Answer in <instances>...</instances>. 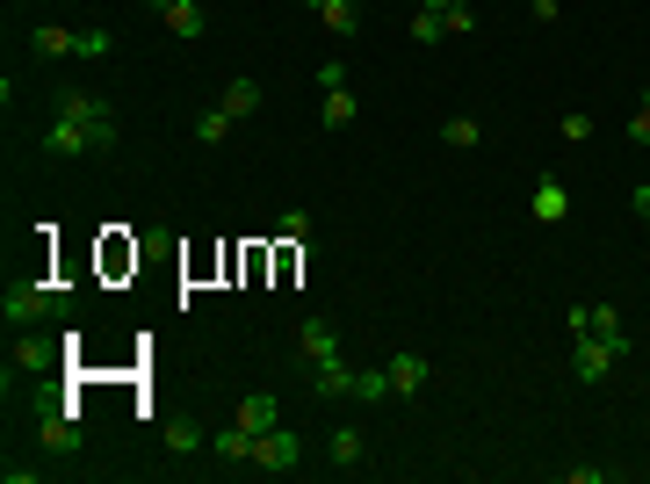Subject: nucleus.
<instances>
[{
	"label": "nucleus",
	"mask_w": 650,
	"mask_h": 484,
	"mask_svg": "<svg viewBox=\"0 0 650 484\" xmlns=\"http://www.w3.org/2000/svg\"><path fill=\"white\" fill-rule=\"evenodd\" d=\"M116 138H123V123L109 109V94H80L72 87L58 102V116L36 131V153L44 159H102V153H116Z\"/></svg>",
	"instance_id": "obj_1"
},
{
	"label": "nucleus",
	"mask_w": 650,
	"mask_h": 484,
	"mask_svg": "<svg viewBox=\"0 0 650 484\" xmlns=\"http://www.w3.org/2000/svg\"><path fill=\"white\" fill-rule=\"evenodd\" d=\"M30 52L36 58H109V52H116V36H109V30H66V22H36Z\"/></svg>",
	"instance_id": "obj_2"
},
{
	"label": "nucleus",
	"mask_w": 650,
	"mask_h": 484,
	"mask_svg": "<svg viewBox=\"0 0 650 484\" xmlns=\"http://www.w3.org/2000/svg\"><path fill=\"white\" fill-rule=\"evenodd\" d=\"M296 463H304V434H296V427H268L254 441V470H260V477H290Z\"/></svg>",
	"instance_id": "obj_3"
},
{
	"label": "nucleus",
	"mask_w": 650,
	"mask_h": 484,
	"mask_svg": "<svg viewBox=\"0 0 650 484\" xmlns=\"http://www.w3.org/2000/svg\"><path fill=\"white\" fill-rule=\"evenodd\" d=\"M52 304H58L52 282H15V290L0 296V318H8V326H30V318H44Z\"/></svg>",
	"instance_id": "obj_4"
},
{
	"label": "nucleus",
	"mask_w": 650,
	"mask_h": 484,
	"mask_svg": "<svg viewBox=\"0 0 650 484\" xmlns=\"http://www.w3.org/2000/svg\"><path fill=\"white\" fill-rule=\"evenodd\" d=\"M145 15H159V30L189 36V44H195V36L210 30V15H203V8H195V0H145Z\"/></svg>",
	"instance_id": "obj_5"
},
{
	"label": "nucleus",
	"mask_w": 650,
	"mask_h": 484,
	"mask_svg": "<svg viewBox=\"0 0 650 484\" xmlns=\"http://www.w3.org/2000/svg\"><path fill=\"white\" fill-rule=\"evenodd\" d=\"M615 362H621V354L607 340H593V333L571 347V376H579V383H607V376H615Z\"/></svg>",
	"instance_id": "obj_6"
},
{
	"label": "nucleus",
	"mask_w": 650,
	"mask_h": 484,
	"mask_svg": "<svg viewBox=\"0 0 650 484\" xmlns=\"http://www.w3.org/2000/svg\"><path fill=\"white\" fill-rule=\"evenodd\" d=\"M36 441H44L52 455H80L87 441H80V419H72V405H58V413L36 419Z\"/></svg>",
	"instance_id": "obj_7"
},
{
	"label": "nucleus",
	"mask_w": 650,
	"mask_h": 484,
	"mask_svg": "<svg viewBox=\"0 0 650 484\" xmlns=\"http://www.w3.org/2000/svg\"><path fill=\"white\" fill-rule=\"evenodd\" d=\"M296 347H304V362H333L340 354V326L325 312H304V326H296Z\"/></svg>",
	"instance_id": "obj_8"
},
{
	"label": "nucleus",
	"mask_w": 650,
	"mask_h": 484,
	"mask_svg": "<svg viewBox=\"0 0 650 484\" xmlns=\"http://www.w3.org/2000/svg\"><path fill=\"white\" fill-rule=\"evenodd\" d=\"M383 369H391V391H397V398H419V391H427V376H434L427 354H412V347H397Z\"/></svg>",
	"instance_id": "obj_9"
},
{
	"label": "nucleus",
	"mask_w": 650,
	"mask_h": 484,
	"mask_svg": "<svg viewBox=\"0 0 650 484\" xmlns=\"http://www.w3.org/2000/svg\"><path fill=\"white\" fill-rule=\"evenodd\" d=\"M311 398H355V369L340 362V354H333V362H311Z\"/></svg>",
	"instance_id": "obj_10"
},
{
	"label": "nucleus",
	"mask_w": 650,
	"mask_h": 484,
	"mask_svg": "<svg viewBox=\"0 0 650 484\" xmlns=\"http://www.w3.org/2000/svg\"><path fill=\"white\" fill-rule=\"evenodd\" d=\"M325 455H333V470H361L369 463V441H361V427H333L325 434Z\"/></svg>",
	"instance_id": "obj_11"
},
{
	"label": "nucleus",
	"mask_w": 650,
	"mask_h": 484,
	"mask_svg": "<svg viewBox=\"0 0 650 484\" xmlns=\"http://www.w3.org/2000/svg\"><path fill=\"white\" fill-rule=\"evenodd\" d=\"M571 217V189L564 181H535V225H564Z\"/></svg>",
	"instance_id": "obj_12"
},
{
	"label": "nucleus",
	"mask_w": 650,
	"mask_h": 484,
	"mask_svg": "<svg viewBox=\"0 0 650 484\" xmlns=\"http://www.w3.org/2000/svg\"><path fill=\"white\" fill-rule=\"evenodd\" d=\"M254 441H260V434H246L239 419H232V427H224V434H210V449H217L224 463H239V470H254Z\"/></svg>",
	"instance_id": "obj_13"
},
{
	"label": "nucleus",
	"mask_w": 650,
	"mask_h": 484,
	"mask_svg": "<svg viewBox=\"0 0 650 484\" xmlns=\"http://www.w3.org/2000/svg\"><path fill=\"white\" fill-rule=\"evenodd\" d=\"M593 340H607L615 354H636V340H629V326H621L615 304H593Z\"/></svg>",
	"instance_id": "obj_14"
},
{
	"label": "nucleus",
	"mask_w": 650,
	"mask_h": 484,
	"mask_svg": "<svg viewBox=\"0 0 650 484\" xmlns=\"http://www.w3.org/2000/svg\"><path fill=\"white\" fill-rule=\"evenodd\" d=\"M44 362H52V347L36 340V333H22V340H15V354H8V383H15V376H36Z\"/></svg>",
	"instance_id": "obj_15"
},
{
	"label": "nucleus",
	"mask_w": 650,
	"mask_h": 484,
	"mask_svg": "<svg viewBox=\"0 0 650 484\" xmlns=\"http://www.w3.org/2000/svg\"><path fill=\"white\" fill-rule=\"evenodd\" d=\"M217 109H224L232 123H239V116H254V109H260V80H246V72H239V80H232V87L217 94Z\"/></svg>",
	"instance_id": "obj_16"
},
{
	"label": "nucleus",
	"mask_w": 650,
	"mask_h": 484,
	"mask_svg": "<svg viewBox=\"0 0 650 484\" xmlns=\"http://www.w3.org/2000/svg\"><path fill=\"white\" fill-rule=\"evenodd\" d=\"M239 427H246V434H268V427H282V405H274L268 391H254V398L239 405Z\"/></svg>",
	"instance_id": "obj_17"
},
{
	"label": "nucleus",
	"mask_w": 650,
	"mask_h": 484,
	"mask_svg": "<svg viewBox=\"0 0 650 484\" xmlns=\"http://www.w3.org/2000/svg\"><path fill=\"white\" fill-rule=\"evenodd\" d=\"M159 449L167 455H195L203 449V427H195V419H167V427H159Z\"/></svg>",
	"instance_id": "obj_18"
},
{
	"label": "nucleus",
	"mask_w": 650,
	"mask_h": 484,
	"mask_svg": "<svg viewBox=\"0 0 650 484\" xmlns=\"http://www.w3.org/2000/svg\"><path fill=\"white\" fill-rule=\"evenodd\" d=\"M441 145H448V153H478V145H484V123L478 116H448L441 123Z\"/></svg>",
	"instance_id": "obj_19"
},
{
	"label": "nucleus",
	"mask_w": 650,
	"mask_h": 484,
	"mask_svg": "<svg viewBox=\"0 0 650 484\" xmlns=\"http://www.w3.org/2000/svg\"><path fill=\"white\" fill-rule=\"evenodd\" d=\"M318 22L333 36H361V8H355V0H318Z\"/></svg>",
	"instance_id": "obj_20"
},
{
	"label": "nucleus",
	"mask_w": 650,
	"mask_h": 484,
	"mask_svg": "<svg viewBox=\"0 0 650 484\" xmlns=\"http://www.w3.org/2000/svg\"><path fill=\"white\" fill-rule=\"evenodd\" d=\"M189 138H195V145H203V153H217V145H224V138H232V116H224V109H203V116H195V123H189Z\"/></svg>",
	"instance_id": "obj_21"
},
{
	"label": "nucleus",
	"mask_w": 650,
	"mask_h": 484,
	"mask_svg": "<svg viewBox=\"0 0 650 484\" xmlns=\"http://www.w3.org/2000/svg\"><path fill=\"white\" fill-rule=\"evenodd\" d=\"M361 116V109H355V87H325V131H347V123H355Z\"/></svg>",
	"instance_id": "obj_22"
},
{
	"label": "nucleus",
	"mask_w": 650,
	"mask_h": 484,
	"mask_svg": "<svg viewBox=\"0 0 650 484\" xmlns=\"http://www.w3.org/2000/svg\"><path fill=\"white\" fill-rule=\"evenodd\" d=\"M355 398H361V405L397 398V391H391V369H355Z\"/></svg>",
	"instance_id": "obj_23"
},
{
	"label": "nucleus",
	"mask_w": 650,
	"mask_h": 484,
	"mask_svg": "<svg viewBox=\"0 0 650 484\" xmlns=\"http://www.w3.org/2000/svg\"><path fill=\"white\" fill-rule=\"evenodd\" d=\"M274 232H282L290 246H304V254H311V217H304V210H282V217H274Z\"/></svg>",
	"instance_id": "obj_24"
},
{
	"label": "nucleus",
	"mask_w": 650,
	"mask_h": 484,
	"mask_svg": "<svg viewBox=\"0 0 650 484\" xmlns=\"http://www.w3.org/2000/svg\"><path fill=\"white\" fill-rule=\"evenodd\" d=\"M448 36V22L434 15V8H419V15H412V44H441Z\"/></svg>",
	"instance_id": "obj_25"
},
{
	"label": "nucleus",
	"mask_w": 650,
	"mask_h": 484,
	"mask_svg": "<svg viewBox=\"0 0 650 484\" xmlns=\"http://www.w3.org/2000/svg\"><path fill=\"white\" fill-rule=\"evenodd\" d=\"M441 22H448V36H470V30H478V8H462V0H456Z\"/></svg>",
	"instance_id": "obj_26"
},
{
	"label": "nucleus",
	"mask_w": 650,
	"mask_h": 484,
	"mask_svg": "<svg viewBox=\"0 0 650 484\" xmlns=\"http://www.w3.org/2000/svg\"><path fill=\"white\" fill-rule=\"evenodd\" d=\"M557 131H564V145H585L593 138V116H557Z\"/></svg>",
	"instance_id": "obj_27"
},
{
	"label": "nucleus",
	"mask_w": 650,
	"mask_h": 484,
	"mask_svg": "<svg viewBox=\"0 0 650 484\" xmlns=\"http://www.w3.org/2000/svg\"><path fill=\"white\" fill-rule=\"evenodd\" d=\"M629 145H650V87H643V109L629 116Z\"/></svg>",
	"instance_id": "obj_28"
},
{
	"label": "nucleus",
	"mask_w": 650,
	"mask_h": 484,
	"mask_svg": "<svg viewBox=\"0 0 650 484\" xmlns=\"http://www.w3.org/2000/svg\"><path fill=\"white\" fill-rule=\"evenodd\" d=\"M564 484H607V470H599V463H571Z\"/></svg>",
	"instance_id": "obj_29"
},
{
	"label": "nucleus",
	"mask_w": 650,
	"mask_h": 484,
	"mask_svg": "<svg viewBox=\"0 0 650 484\" xmlns=\"http://www.w3.org/2000/svg\"><path fill=\"white\" fill-rule=\"evenodd\" d=\"M318 87H347V58H325V66H318Z\"/></svg>",
	"instance_id": "obj_30"
},
{
	"label": "nucleus",
	"mask_w": 650,
	"mask_h": 484,
	"mask_svg": "<svg viewBox=\"0 0 650 484\" xmlns=\"http://www.w3.org/2000/svg\"><path fill=\"white\" fill-rule=\"evenodd\" d=\"M528 15H535V22H542V30H549V22L564 15V0H528Z\"/></svg>",
	"instance_id": "obj_31"
},
{
	"label": "nucleus",
	"mask_w": 650,
	"mask_h": 484,
	"mask_svg": "<svg viewBox=\"0 0 650 484\" xmlns=\"http://www.w3.org/2000/svg\"><path fill=\"white\" fill-rule=\"evenodd\" d=\"M629 210H636V217H643V225H650V181H643V189L629 195Z\"/></svg>",
	"instance_id": "obj_32"
},
{
	"label": "nucleus",
	"mask_w": 650,
	"mask_h": 484,
	"mask_svg": "<svg viewBox=\"0 0 650 484\" xmlns=\"http://www.w3.org/2000/svg\"><path fill=\"white\" fill-rule=\"evenodd\" d=\"M419 8H434V15H448V8H456V0H419Z\"/></svg>",
	"instance_id": "obj_33"
}]
</instances>
